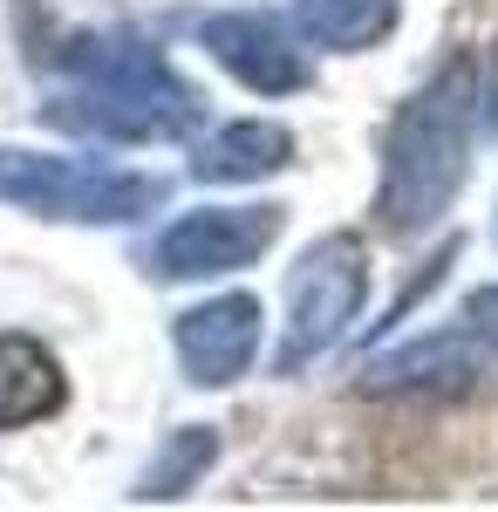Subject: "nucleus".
<instances>
[{
    "mask_svg": "<svg viewBox=\"0 0 498 512\" xmlns=\"http://www.w3.org/2000/svg\"><path fill=\"white\" fill-rule=\"evenodd\" d=\"M0 205H21L35 219H69V226H130L164 205V178L0 144Z\"/></svg>",
    "mask_w": 498,
    "mask_h": 512,
    "instance_id": "7ed1b4c3",
    "label": "nucleus"
},
{
    "mask_svg": "<svg viewBox=\"0 0 498 512\" xmlns=\"http://www.w3.org/2000/svg\"><path fill=\"white\" fill-rule=\"evenodd\" d=\"M369 294V253L355 233L314 239L294 274H287V321H280V349H273V376H301L307 362L335 349L348 335V321L362 315Z\"/></svg>",
    "mask_w": 498,
    "mask_h": 512,
    "instance_id": "20e7f679",
    "label": "nucleus"
},
{
    "mask_svg": "<svg viewBox=\"0 0 498 512\" xmlns=\"http://www.w3.org/2000/svg\"><path fill=\"white\" fill-rule=\"evenodd\" d=\"M198 41H205V55H212L226 76H239L253 96H294V89L307 82V62H301V48H294V28L273 21V14H260V7L212 14V21L198 28Z\"/></svg>",
    "mask_w": 498,
    "mask_h": 512,
    "instance_id": "423d86ee",
    "label": "nucleus"
},
{
    "mask_svg": "<svg viewBox=\"0 0 498 512\" xmlns=\"http://www.w3.org/2000/svg\"><path fill=\"white\" fill-rule=\"evenodd\" d=\"M69 403L62 362L35 335H0V431H28Z\"/></svg>",
    "mask_w": 498,
    "mask_h": 512,
    "instance_id": "1a4fd4ad",
    "label": "nucleus"
},
{
    "mask_svg": "<svg viewBox=\"0 0 498 512\" xmlns=\"http://www.w3.org/2000/svg\"><path fill=\"white\" fill-rule=\"evenodd\" d=\"M212 458H219V431H205V424L171 431L164 451L151 458V472L137 478V499H178V492H192L198 478L212 472Z\"/></svg>",
    "mask_w": 498,
    "mask_h": 512,
    "instance_id": "f8f14e48",
    "label": "nucleus"
},
{
    "mask_svg": "<svg viewBox=\"0 0 498 512\" xmlns=\"http://www.w3.org/2000/svg\"><path fill=\"white\" fill-rule=\"evenodd\" d=\"M478 335L458 328V335H423L410 349H389L376 355L369 369H362V390L369 396H430V390H471V376H478V349H471Z\"/></svg>",
    "mask_w": 498,
    "mask_h": 512,
    "instance_id": "6e6552de",
    "label": "nucleus"
},
{
    "mask_svg": "<svg viewBox=\"0 0 498 512\" xmlns=\"http://www.w3.org/2000/svg\"><path fill=\"white\" fill-rule=\"evenodd\" d=\"M478 117H485V96H478V62L471 55L444 62L410 103H396L389 137H383V185H376L383 233H396V239L430 233L451 212V198L464 185V164H471Z\"/></svg>",
    "mask_w": 498,
    "mask_h": 512,
    "instance_id": "f257e3e1",
    "label": "nucleus"
},
{
    "mask_svg": "<svg viewBox=\"0 0 498 512\" xmlns=\"http://www.w3.org/2000/svg\"><path fill=\"white\" fill-rule=\"evenodd\" d=\"M396 21H403L396 0H294V35H307L314 48H335V55L376 48Z\"/></svg>",
    "mask_w": 498,
    "mask_h": 512,
    "instance_id": "9b49d317",
    "label": "nucleus"
},
{
    "mask_svg": "<svg viewBox=\"0 0 498 512\" xmlns=\"http://www.w3.org/2000/svg\"><path fill=\"white\" fill-rule=\"evenodd\" d=\"M464 328H471L478 342H492V349H498V287H478V294L464 301Z\"/></svg>",
    "mask_w": 498,
    "mask_h": 512,
    "instance_id": "ddd939ff",
    "label": "nucleus"
},
{
    "mask_svg": "<svg viewBox=\"0 0 498 512\" xmlns=\"http://www.w3.org/2000/svg\"><path fill=\"white\" fill-rule=\"evenodd\" d=\"M171 342H178V362H185V376H192L198 390H226V383H239L253 369V355H260V301L253 294L198 301V308L178 315Z\"/></svg>",
    "mask_w": 498,
    "mask_h": 512,
    "instance_id": "0eeeda50",
    "label": "nucleus"
},
{
    "mask_svg": "<svg viewBox=\"0 0 498 512\" xmlns=\"http://www.w3.org/2000/svg\"><path fill=\"white\" fill-rule=\"evenodd\" d=\"M273 239H280V205H198L151 239L144 260L157 280H205L253 267Z\"/></svg>",
    "mask_w": 498,
    "mask_h": 512,
    "instance_id": "39448f33",
    "label": "nucleus"
},
{
    "mask_svg": "<svg viewBox=\"0 0 498 512\" xmlns=\"http://www.w3.org/2000/svg\"><path fill=\"white\" fill-rule=\"evenodd\" d=\"M69 89L41 103V123L103 144H171L198 123V96L144 41H76L62 48Z\"/></svg>",
    "mask_w": 498,
    "mask_h": 512,
    "instance_id": "f03ea898",
    "label": "nucleus"
},
{
    "mask_svg": "<svg viewBox=\"0 0 498 512\" xmlns=\"http://www.w3.org/2000/svg\"><path fill=\"white\" fill-rule=\"evenodd\" d=\"M280 164H294V137L287 123H226L212 130L192 151V178L198 185H253V178H273Z\"/></svg>",
    "mask_w": 498,
    "mask_h": 512,
    "instance_id": "9d476101",
    "label": "nucleus"
}]
</instances>
